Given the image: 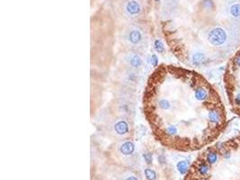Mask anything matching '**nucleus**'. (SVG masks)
<instances>
[{"label":"nucleus","instance_id":"1","mask_svg":"<svg viewBox=\"0 0 240 180\" xmlns=\"http://www.w3.org/2000/svg\"><path fill=\"white\" fill-rule=\"evenodd\" d=\"M123 40L133 49L145 48L147 44V38L144 29L137 24L130 25L123 32Z\"/></svg>","mask_w":240,"mask_h":180},{"label":"nucleus","instance_id":"2","mask_svg":"<svg viewBox=\"0 0 240 180\" xmlns=\"http://www.w3.org/2000/svg\"><path fill=\"white\" fill-rule=\"evenodd\" d=\"M129 117L121 116L114 119L111 123V130L113 133L120 138H125L130 135V123Z\"/></svg>","mask_w":240,"mask_h":180},{"label":"nucleus","instance_id":"3","mask_svg":"<svg viewBox=\"0 0 240 180\" xmlns=\"http://www.w3.org/2000/svg\"><path fill=\"white\" fill-rule=\"evenodd\" d=\"M122 59H123L124 63L130 69H134L138 71V70L141 69L144 66V60H143L142 56L134 50H130L124 53Z\"/></svg>","mask_w":240,"mask_h":180},{"label":"nucleus","instance_id":"4","mask_svg":"<svg viewBox=\"0 0 240 180\" xmlns=\"http://www.w3.org/2000/svg\"><path fill=\"white\" fill-rule=\"evenodd\" d=\"M142 3L140 0H124L122 10L128 18H136L142 13Z\"/></svg>","mask_w":240,"mask_h":180},{"label":"nucleus","instance_id":"5","mask_svg":"<svg viewBox=\"0 0 240 180\" xmlns=\"http://www.w3.org/2000/svg\"><path fill=\"white\" fill-rule=\"evenodd\" d=\"M208 41L213 46H221L227 41V32L220 27H216L208 33Z\"/></svg>","mask_w":240,"mask_h":180},{"label":"nucleus","instance_id":"6","mask_svg":"<svg viewBox=\"0 0 240 180\" xmlns=\"http://www.w3.org/2000/svg\"><path fill=\"white\" fill-rule=\"evenodd\" d=\"M117 149L119 153L124 157H130L132 156L135 152V144L133 141L130 140H122L120 141L117 145Z\"/></svg>","mask_w":240,"mask_h":180},{"label":"nucleus","instance_id":"7","mask_svg":"<svg viewBox=\"0 0 240 180\" xmlns=\"http://www.w3.org/2000/svg\"><path fill=\"white\" fill-rule=\"evenodd\" d=\"M119 112L122 115L130 118V115L134 113V106L127 100H122L119 103Z\"/></svg>","mask_w":240,"mask_h":180},{"label":"nucleus","instance_id":"8","mask_svg":"<svg viewBox=\"0 0 240 180\" xmlns=\"http://www.w3.org/2000/svg\"><path fill=\"white\" fill-rule=\"evenodd\" d=\"M206 60H207L206 55L201 52H194L191 57V61L194 66H200V65L203 64L206 61Z\"/></svg>","mask_w":240,"mask_h":180},{"label":"nucleus","instance_id":"9","mask_svg":"<svg viewBox=\"0 0 240 180\" xmlns=\"http://www.w3.org/2000/svg\"><path fill=\"white\" fill-rule=\"evenodd\" d=\"M194 96L195 99L199 101V102H203L205 100L208 99L209 96V93L206 90V88L202 87V86H199L195 90H194Z\"/></svg>","mask_w":240,"mask_h":180},{"label":"nucleus","instance_id":"10","mask_svg":"<svg viewBox=\"0 0 240 180\" xmlns=\"http://www.w3.org/2000/svg\"><path fill=\"white\" fill-rule=\"evenodd\" d=\"M125 79L128 83L137 84L139 79V74L138 73L137 70L129 69V70L125 73Z\"/></svg>","mask_w":240,"mask_h":180},{"label":"nucleus","instance_id":"11","mask_svg":"<svg viewBox=\"0 0 240 180\" xmlns=\"http://www.w3.org/2000/svg\"><path fill=\"white\" fill-rule=\"evenodd\" d=\"M208 119L212 123H219V122L221 120V116H220L219 112H218L217 110H210L208 113Z\"/></svg>","mask_w":240,"mask_h":180},{"label":"nucleus","instance_id":"12","mask_svg":"<svg viewBox=\"0 0 240 180\" xmlns=\"http://www.w3.org/2000/svg\"><path fill=\"white\" fill-rule=\"evenodd\" d=\"M176 168H177V170L179 171L180 174L184 175L188 171L189 163H188V161H186V160H181V161H179L177 163Z\"/></svg>","mask_w":240,"mask_h":180},{"label":"nucleus","instance_id":"13","mask_svg":"<svg viewBox=\"0 0 240 180\" xmlns=\"http://www.w3.org/2000/svg\"><path fill=\"white\" fill-rule=\"evenodd\" d=\"M153 46H154V50L157 52V53H163L165 52V45L163 42L159 39H157L155 40V42L153 43Z\"/></svg>","mask_w":240,"mask_h":180},{"label":"nucleus","instance_id":"14","mask_svg":"<svg viewBox=\"0 0 240 180\" xmlns=\"http://www.w3.org/2000/svg\"><path fill=\"white\" fill-rule=\"evenodd\" d=\"M144 173H145L146 178L147 180H156V178H157V173H156L155 170L147 168V169H145Z\"/></svg>","mask_w":240,"mask_h":180},{"label":"nucleus","instance_id":"15","mask_svg":"<svg viewBox=\"0 0 240 180\" xmlns=\"http://www.w3.org/2000/svg\"><path fill=\"white\" fill-rule=\"evenodd\" d=\"M230 14L234 17H238L240 15V5L235 4L230 7Z\"/></svg>","mask_w":240,"mask_h":180},{"label":"nucleus","instance_id":"16","mask_svg":"<svg viewBox=\"0 0 240 180\" xmlns=\"http://www.w3.org/2000/svg\"><path fill=\"white\" fill-rule=\"evenodd\" d=\"M217 160H218V154L216 152L211 151L207 155V161L209 164H211V165L215 164L217 162Z\"/></svg>","mask_w":240,"mask_h":180},{"label":"nucleus","instance_id":"17","mask_svg":"<svg viewBox=\"0 0 240 180\" xmlns=\"http://www.w3.org/2000/svg\"><path fill=\"white\" fill-rule=\"evenodd\" d=\"M209 167H208L206 164H204V163L201 164L198 168L199 173H200L201 176H206V175L209 173Z\"/></svg>","mask_w":240,"mask_h":180},{"label":"nucleus","instance_id":"18","mask_svg":"<svg viewBox=\"0 0 240 180\" xmlns=\"http://www.w3.org/2000/svg\"><path fill=\"white\" fill-rule=\"evenodd\" d=\"M143 159H144L147 164H151L152 161H153V156L150 152H147V153L143 154Z\"/></svg>","mask_w":240,"mask_h":180},{"label":"nucleus","instance_id":"19","mask_svg":"<svg viewBox=\"0 0 240 180\" xmlns=\"http://www.w3.org/2000/svg\"><path fill=\"white\" fill-rule=\"evenodd\" d=\"M149 62L151 64V66L152 67H157V65H158V58H157V56L156 54H152L151 55V57H150V60H149Z\"/></svg>","mask_w":240,"mask_h":180},{"label":"nucleus","instance_id":"20","mask_svg":"<svg viewBox=\"0 0 240 180\" xmlns=\"http://www.w3.org/2000/svg\"><path fill=\"white\" fill-rule=\"evenodd\" d=\"M234 61H235V63L237 64V66L240 67V55H238V56L236 57V59H235Z\"/></svg>","mask_w":240,"mask_h":180},{"label":"nucleus","instance_id":"21","mask_svg":"<svg viewBox=\"0 0 240 180\" xmlns=\"http://www.w3.org/2000/svg\"><path fill=\"white\" fill-rule=\"evenodd\" d=\"M235 103L237 104V105H238L240 106V94L236 96V98H235Z\"/></svg>","mask_w":240,"mask_h":180},{"label":"nucleus","instance_id":"22","mask_svg":"<svg viewBox=\"0 0 240 180\" xmlns=\"http://www.w3.org/2000/svg\"><path fill=\"white\" fill-rule=\"evenodd\" d=\"M125 180H139L138 178H136L135 176H129L125 178Z\"/></svg>","mask_w":240,"mask_h":180},{"label":"nucleus","instance_id":"23","mask_svg":"<svg viewBox=\"0 0 240 180\" xmlns=\"http://www.w3.org/2000/svg\"><path fill=\"white\" fill-rule=\"evenodd\" d=\"M224 157H225V158H227V159H229V158L230 157V152H229V151H227L226 153H224Z\"/></svg>","mask_w":240,"mask_h":180},{"label":"nucleus","instance_id":"24","mask_svg":"<svg viewBox=\"0 0 240 180\" xmlns=\"http://www.w3.org/2000/svg\"><path fill=\"white\" fill-rule=\"evenodd\" d=\"M201 180H206V179H201Z\"/></svg>","mask_w":240,"mask_h":180}]
</instances>
